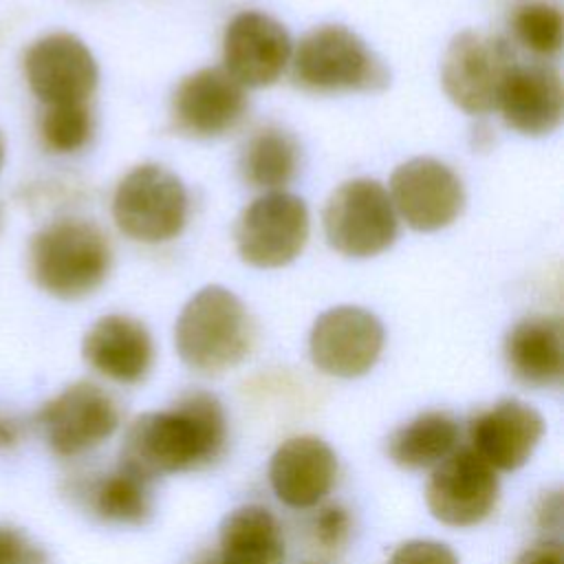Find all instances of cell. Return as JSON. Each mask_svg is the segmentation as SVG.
<instances>
[{
  "mask_svg": "<svg viewBox=\"0 0 564 564\" xmlns=\"http://www.w3.org/2000/svg\"><path fill=\"white\" fill-rule=\"evenodd\" d=\"M227 443V416L216 394L189 390L167 410L139 414L126 430L119 465L154 478L214 463Z\"/></svg>",
  "mask_w": 564,
  "mask_h": 564,
  "instance_id": "cell-1",
  "label": "cell"
},
{
  "mask_svg": "<svg viewBox=\"0 0 564 564\" xmlns=\"http://www.w3.org/2000/svg\"><path fill=\"white\" fill-rule=\"evenodd\" d=\"M253 335L242 300L218 284L194 293L174 326L178 357L200 375H220L238 366L249 355Z\"/></svg>",
  "mask_w": 564,
  "mask_h": 564,
  "instance_id": "cell-2",
  "label": "cell"
},
{
  "mask_svg": "<svg viewBox=\"0 0 564 564\" xmlns=\"http://www.w3.org/2000/svg\"><path fill=\"white\" fill-rule=\"evenodd\" d=\"M112 251L106 234L90 220L62 218L42 227L29 247L35 284L59 300L93 293L108 275Z\"/></svg>",
  "mask_w": 564,
  "mask_h": 564,
  "instance_id": "cell-3",
  "label": "cell"
},
{
  "mask_svg": "<svg viewBox=\"0 0 564 564\" xmlns=\"http://www.w3.org/2000/svg\"><path fill=\"white\" fill-rule=\"evenodd\" d=\"M293 79L313 93L381 90L388 70L366 42L341 24L308 31L293 53Z\"/></svg>",
  "mask_w": 564,
  "mask_h": 564,
  "instance_id": "cell-4",
  "label": "cell"
},
{
  "mask_svg": "<svg viewBox=\"0 0 564 564\" xmlns=\"http://www.w3.org/2000/svg\"><path fill=\"white\" fill-rule=\"evenodd\" d=\"M112 218L132 240H172L187 220V192L174 172L143 163L119 181L112 196Z\"/></svg>",
  "mask_w": 564,
  "mask_h": 564,
  "instance_id": "cell-5",
  "label": "cell"
},
{
  "mask_svg": "<svg viewBox=\"0 0 564 564\" xmlns=\"http://www.w3.org/2000/svg\"><path fill=\"white\" fill-rule=\"evenodd\" d=\"M397 214L386 187L375 178L341 183L324 207L328 245L348 258H370L397 238Z\"/></svg>",
  "mask_w": 564,
  "mask_h": 564,
  "instance_id": "cell-6",
  "label": "cell"
},
{
  "mask_svg": "<svg viewBox=\"0 0 564 564\" xmlns=\"http://www.w3.org/2000/svg\"><path fill=\"white\" fill-rule=\"evenodd\" d=\"M121 414L110 392L93 381H77L48 399L35 414L33 425L59 458H75L115 434Z\"/></svg>",
  "mask_w": 564,
  "mask_h": 564,
  "instance_id": "cell-7",
  "label": "cell"
},
{
  "mask_svg": "<svg viewBox=\"0 0 564 564\" xmlns=\"http://www.w3.org/2000/svg\"><path fill=\"white\" fill-rule=\"evenodd\" d=\"M516 64L511 44L500 35L463 31L452 37L441 82L445 95L469 115H485L498 106L500 88Z\"/></svg>",
  "mask_w": 564,
  "mask_h": 564,
  "instance_id": "cell-8",
  "label": "cell"
},
{
  "mask_svg": "<svg viewBox=\"0 0 564 564\" xmlns=\"http://www.w3.org/2000/svg\"><path fill=\"white\" fill-rule=\"evenodd\" d=\"M500 496L496 469L469 445L454 449L438 465L425 485L430 513L447 527H476L494 511Z\"/></svg>",
  "mask_w": 564,
  "mask_h": 564,
  "instance_id": "cell-9",
  "label": "cell"
},
{
  "mask_svg": "<svg viewBox=\"0 0 564 564\" xmlns=\"http://www.w3.org/2000/svg\"><path fill=\"white\" fill-rule=\"evenodd\" d=\"M308 238L306 203L289 192L256 198L238 218L236 247L245 262L260 269L284 267L300 256Z\"/></svg>",
  "mask_w": 564,
  "mask_h": 564,
  "instance_id": "cell-10",
  "label": "cell"
},
{
  "mask_svg": "<svg viewBox=\"0 0 564 564\" xmlns=\"http://www.w3.org/2000/svg\"><path fill=\"white\" fill-rule=\"evenodd\" d=\"M386 330L379 317L361 306L324 311L308 335L311 361L317 370L339 379L366 375L379 359Z\"/></svg>",
  "mask_w": 564,
  "mask_h": 564,
  "instance_id": "cell-11",
  "label": "cell"
},
{
  "mask_svg": "<svg viewBox=\"0 0 564 564\" xmlns=\"http://www.w3.org/2000/svg\"><path fill=\"white\" fill-rule=\"evenodd\" d=\"M24 77L44 106L86 104L97 86V62L88 46L70 33L35 40L24 53Z\"/></svg>",
  "mask_w": 564,
  "mask_h": 564,
  "instance_id": "cell-12",
  "label": "cell"
},
{
  "mask_svg": "<svg viewBox=\"0 0 564 564\" xmlns=\"http://www.w3.org/2000/svg\"><path fill=\"white\" fill-rule=\"evenodd\" d=\"M390 200L416 231H436L458 218L465 205L460 178L441 161L416 156L401 163L390 178Z\"/></svg>",
  "mask_w": 564,
  "mask_h": 564,
  "instance_id": "cell-13",
  "label": "cell"
},
{
  "mask_svg": "<svg viewBox=\"0 0 564 564\" xmlns=\"http://www.w3.org/2000/svg\"><path fill=\"white\" fill-rule=\"evenodd\" d=\"M245 110V86L220 66L189 73L172 95L174 128L196 139L225 134L242 119Z\"/></svg>",
  "mask_w": 564,
  "mask_h": 564,
  "instance_id": "cell-14",
  "label": "cell"
},
{
  "mask_svg": "<svg viewBox=\"0 0 564 564\" xmlns=\"http://www.w3.org/2000/svg\"><path fill=\"white\" fill-rule=\"evenodd\" d=\"M291 59L286 29L262 11L231 18L223 37L225 70L242 86L262 88L280 79Z\"/></svg>",
  "mask_w": 564,
  "mask_h": 564,
  "instance_id": "cell-15",
  "label": "cell"
},
{
  "mask_svg": "<svg viewBox=\"0 0 564 564\" xmlns=\"http://www.w3.org/2000/svg\"><path fill=\"white\" fill-rule=\"evenodd\" d=\"M542 436V414L520 399H500L469 421V447L494 469L502 471L520 469Z\"/></svg>",
  "mask_w": 564,
  "mask_h": 564,
  "instance_id": "cell-16",
  "label": "cell"
},
{
  "mask_svg": "<svg viewBox=\"0 0 564 564\" xmlns=\"http://www.w3.org/2000/svg\"><path fill=\"white\" fill-rule=\"evenodd\" d=\"M337 478L333 447L313 434L291 436L269 460V482L280 502L293 509L319 505Z\"/></svg>",
  "mask_w": 564,
  "mask_h": 564,
  "instance_id": "cell-17",
  "label": "cell"
},
{
  "mask_svg": "<svg viewBox=\"0 0 564 564\" xmlns=\"http://www.w3.org/2000/svg\"><path fill=\"white\" fill-rule=\"evenodd\" d=\"M496 108H500L505 123L520 134L542 137L553 132L564 110L560 73L549 64L516 62L500 88Z\"/></svg>",
  "mask_w": 564,
  "mask_h": 564,
  "instance_id": "cell-18",
  "label": "cell"
},
{
  "mask_svg": "<svg viewBox=\"0 0 564 564\" xmlns=\"http://www.w3.org/2000/svg\"><path fill=\"white\" fill-rule=\"evenodd\" d=\"M82 352L90 368L117 383L141 381L154 359L148 328L130 315L99 317L84 335Z\"/></svg>",
  "mask_w": 564,
  "mask_h": 564,
  "instance_id": "cell-19",
  "label": "cell"
},
{
  "mask_svg": "<svg viewBox=\"0 0 564 564\" xmlns=\"http://www.w3.org/2000/svg\"><path fill=\"white\" fill-rule=\"evenodd\" d=\"M505 359L511 375L524 386H557L564 375L562 319L531 315L516 322L505 337Z\"/></svg>",
  "mask_w": 564,
  "mask_h": 564,
  "instance_id": "cell-20",
  "label": "cell"
},
{
  "mask_svg": "<svg viewBox=\"0 0 564 564\" xmlns=\"http://www.w3.org/2000/svg\"><path fill=\"white\" fill-rule=\"evenodd\" d=\"M68 491L95 518L110 524H145L154 509L152 482L121 465L106 474L75 478L68 482Z\"/></svg>",
  "mask_w": 564,
  "mask_h": 564,
  "instance_id": "cell-21",
  "label": "cell"
},
{
  "mask_svg": "<svg viewBox=\"0 0 564 564\" xmlns=\"http://www.w3.org/2000/svg\"><path fill=\"white\" fill-rule=\"evenodd\" d=\"M218 564H284L280 522L260 505L231 509L218 527Z\"/></svg>",
  "mask_w": 564,
  "mask_h": 564,
  "instance_id": "cell-22",
  "label": "cell"
},
{
  "mask_svg": "<svg viewBox=\"0 0 564 564\" xmlns=\"http://www.w3.org/2000/svg\"><path fill=\"white\" fill-rule=\"evenodd\" d=\"M460 427L449 412L427 410L399 425L386 443L390 460L403 469L438 465L456 449Z\"/></svg>",
  "mask_w": 564,
  "mask_h": 564,
  "instance_id": "cell-23",
  "label": "cell"
},
{
  "mask_svg": "<svg viewBox=\"0 0 564 564\" xmlns=\"http://www.w3.org/2000/svg\"><path fill=\"white\" fill-rule=\"evenodd\" d=\"M300 163V148L293 134L282 128L258 130L242 148L240 172L253 187H267L278 192L286 185Z\"/></svg>",
  "mask_w": 564,
  "mask_h": 564,
  "instance_id": "cell-24",
  "label": "cell"
},
{
  "mask_svg": "<svg viewBox=\"0 0 564 564\" xmlns=\"http://www.w3.org/2000/svg\"><path fill=\"white\" fill-rule=\"evenodd\" d=\"M42 143L57 154L82 150L93 137V115L86 104L46 106L40 117Z\"/></svg>",
  "mask_w": 564,
  "mask_h": 564,
  "instance_id": "cell-25",
  "label": "cell"
},
{
  "mask_svg": "<svg viewBox=\"0 0 564 564\" xmlns=\"http://www.w3.org/2000/svg\"><path fill=\"white\" fill-rule=\"evenodd\" d=\"M511 24L518 42L538 55H553L562 48L564 20L555 4L524 2L516 9Z\"/></svg>",
  "mask_w": 564,
  "mask_h": 564,
  "instance_id": "cell-26",
  "label": "cell"
},
{
  "mask_svg": "<svg viewBox=\"0 0 564 564\" xmlns=\"http://www.w3.org/2000/svg\"><path fill=\"white\" fill-rule=\"evenodd\" d=\"M388 564H458V557L443 542L408 540L392 551Z\"/></svg>",
  "mask_w": 564,
  "mask_h": 564,
  "instance_id": "cell-27",
  "label": "cell"
},
{
  "mask_svg": "<svg viewBox=\"0 0 564 564\" xmlns=\"http://www.w3.org/2000/svg\"><path fill=\"white\" fill-rule=\"evenodd\" d=\"M313 533L322 549H339L350 535V516L339 505H326L313 520Z\"/></svg>",
  "mask_w": 564,
  "mask_h": 564,
  "instance_id": "cell-28",
  "label": "cell"
},
{
  "mask_svg": "<svg viewBox=\"0 0 564 564\" xmlns=\"http://www.w3.org/2000/svg\"><path fill=\"white\" fill-rule=\"evenodd\" d=\"M46 553L20 529L0 524V564H46Z\"/></svg>",
  "mask_w": 564,
  "mask_h": 564,
  "instance_id": "cell-29",
  "label": "cell"
},
{
  "mask_svg": "<svg viewBox=\"0 0 564 564\" xmlns=\"http://www.w3.org/2000/svg\"><path fill=\"white\" fill-rule=\"evenodd\" d=\"M516 564H564V551L560 540H542L524 549Z\"/></svg>",
  "mask_w": 564,
  "mask_h": 564,
  "instance_id": "cell-30",
  "label": "cell"
},
{
  "mask_svg": "<svg viewBox=\"0 0 564 564\" xmlns=\"http://www.w3.org/2000/svg\"><path fill=\"white\" fill-rule=\"evenodd\" d=\"M26 434V421L13 412L0 410V452H11L22 443Z\"/></svg>",
  "mask_w": 564,
  "mask_h": 564,
  "instance_id": "cell-31",
  "label": "cell"
},
{
  "mask_svg": "<svg viewBox=\"0 0 564 564\" xmlns=\"http://www.w3.org/2000/svg\"><path fill=\"white\" fill-rule=\"evenodd\" d=\"M538 520L542 529H560L562 524V496L560 491H551L542 498L538 507Z\"/></svg>",
  "mask_w": 564,
  "mask_h": 564,
  "instance_id": "cell-32",
  "label": "cell"
},
{
  "mask_svg": "<svg viewBox=\"0 0 564 564\" xmlns=\"http://www.w3.org/2000/svg\"><path fill=\"white\" fill-rule=\"evenodd\" d=\"M194 564H218V553L216 551H203Z\"/></svg>",
  "mask_w": 564,
  "mask_h": 564,
  "instance_id": "cell-33",
  "label": "cell"
},
{
  "mask_svg": "<svg viewBox=\"0 0 564 564\" xmlns=\"http://www.w3.org/2000/svg\"><path fill=\"white\" fill-rule=\"evenodd\" d=\"M2 161H4V141H2V134H0V167H2Z\"/></svg>",
  "mask_w": 564,
  "mask_h": 564,
  "instance_id": "cell-34",
  "label": "cell"
}]
</instances>
